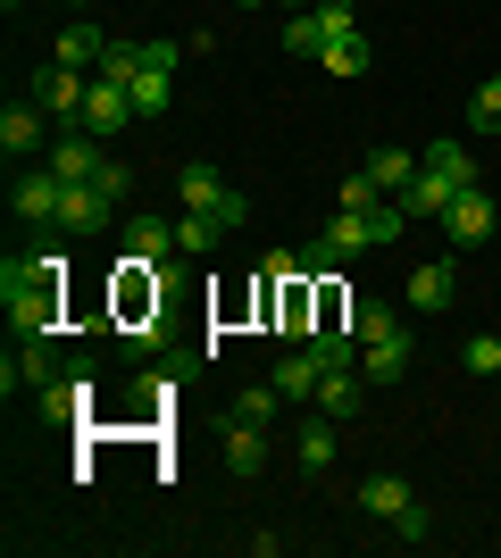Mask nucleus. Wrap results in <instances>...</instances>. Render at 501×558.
Returning a JSON list of instances; mask_svg holds the SVG:
<instances>
[{
    "label": "nucleus",
    "mask_w": 501,
    "mask_h": 558,
    "mask_svg": "<svg viewBox=\"0 0 501 558\" xmlns=\"http://www.w3.org/2000/svg\"><path fill=\"white\" fill-rule=\"evenodd\" d=\"M176 201H184V209H201V217H217L226 233H235L242 217H251V201H242L235 184H217V167H201V159H192L184 175H176Z\"/></svg>",
    "instance_id": "f257e3e1"
},
{
    "label": "nucleus",
    "mask_w": 501,
    "mask_h": 558,
    "mask_svg": "<svg viewBox=\"0 0 501 558\" xmlns=\"http://www.w3.org/2000/svg\"><path fill=\"white\" fill-rule=\"evenodd\" d=\"M176 59H184V43H151V50H143V75L126 84L143 117H167V109H176Z\"/></svg>",
    "instance_id": "f03ea898"
},
{
    "label": "nucleus",
    "mask_w": 501,
    "mask_h": 558,
    "mask_svg": "<svg viewBox=\"0 0 501 558\" xmlns=\"http://www.w3.org/2000/svg\"><path fill=\"white\" fill-rule=\"evenodd\" d=\"M84 93H93V75L84 68H34V100H43V117H59V125H84Z\"/></svg>",
    "instance_id": "7ed1b4c3"
},
{
    "label": "nucleus",
    "mask_w": 501,
    "mask_h": 558,
    "mask_svg": "<svg viewBox=\"0 0 501 558\" xmlns=\"http://www.w3.org/2000/svg\"><path fill=\"white\" fill-rule=\"evenodd\" d=\"M50 175L59 184H100V167H109V150H100V134H84V125H68V134L50 142Z\"/></svg>",
    "instance_id": "20e7f679"
},
{
    "label": "nucleus",
    "mask_w": 501,
    "mask_h": 558,
    "mask_svg": "<svg viewBox=\"0 0 501 558\" xmlns=\"http://www.w3.org/2000/svg\"><path fill=\"white\" fill-rule=\"evenodd\" d=\"M343 34H359L351 9H343V0H326V9H301V17L285 25V50H293V59H318V50L343 43Z\"/></svg>",
    "instance_id": "39448f33"
},
{
    "label": "nucleus",
    "mask_w": 501,
    "mask_h": 558,
    "mask_svg": "<svg viewBox=\"0 0 501 558\" xmlns=\"http://www.w3.org/2000/svg\"><path fill=\"white\" fill-rule=\"evenodd\" d=\"M59 201H68V184H59L50 167H25L17 184H9V209H17V226H59Z\"/></svg>",
    "instance_id": "423d86ee"
},
{
    "label": "nucleus",
    "mask_w": 501,
    "mask_h": 558,
    "mask_svg": "<svg viewBox=\"0 0 501 558\" xmlns=\"http://www.w3.org/2000/svg\"><path fill=\"white\" fill-rule=\"evenodd\" d=\"M443 226H452V251H477L485 233L501 226L493 192H485V184H468V192H460V201H452V209H443Z\"/></svg>",
    "instance_id": "0eeeda50"
},
{
    "label": "nucleus",
    "mask_w": 501,
    "mask_h": 558,
    "mask_svg": "<svg viewBox=\"0 0 501 558\" xmlns=\"http://www.w3.org/2000/svg\"><path fill=\"white\" fill-rule=\"evenodd\" d=\"M50 142L59 134H43V100H9V109H0V150H9V167L50 150Z\"/></svg>",
    "instance_id": "6e6552de"
},
{
    "label": "nucleus",
    "mask_w": 501,
    "mask_h": 558,
    "mask_svg": "<svg viewBox=\"0 0 501 558\" xmlns=\"http://www.w3.org/2000/svg\"><path fill=\"white\" fill-rule=\"evenodd\" d=\"M9 333H17V342L59 333V283H25V292H9Z\"/></svg>",
    "instance_id": "1a4fd4ad"
},
{
    "label": "nucleus",
    "mask_w": 501,
    "mask_h": 558,
    "mask_svg": "<svg viewBox=\"0 0 501 558\" xmlns=\"http://www.w3.org/2000/svg\"><path fill=\"white\" fill-rule=\"evenodd\" d=\"M310 409H318V417H334V425H351L359 409H368V375H359V367H326Z\"/></svg>",
    "instance_id": "9d476101"
},
{
    "label": "nucleus",
    "mask_w": 501,
    "mask_h": 558,
    "mask_svg": "<svg viewBox=\"0 0 501 558\" xmlns=\"http://www.w3.org/2000/svg\"><path fill=\"white\" fill-rule=\"evenodd\" d=\"M134 93H126V84H109V75H93V93H84V134H126V125H134Z\"/></svg>",
    "instance_id": "9b49d317"
},
{
    "label": "nucleus",
    "mask_w": 501,
    "mask_h": 558,
    "mask_svg": "<svg viewBox=\"0 0 501 558\" xmlns=\"http://www.w3.org/2000/svg\"><path fill=\"white\" fill-rule=\"evenodd\" d=\"M100 226H118V201L100 184H68V201H59V233H100Z\"/></svg>",
    "instance_id": "f8f14e48"
},
{
    "label": "nucleus",
    "mask_w": 501,
    "mask_h": 558,
    "mask_svg": "<svg viewBox=\"0 0 501 558\" xmlns=\"http://www.w3.org/2000/svg\"><path fill=\"white\" fill-rule=\"evenodd\" d=\"M50 59H59V68H84V75H93L100 59H109V34L75 17V25H59V43H50Z\"/></svg>",
    "instance_id": "ddd939ff"
},
{
    "label": "nucleus",
    "mask_w": 501,
    "mask_h": 558,
    "mask_svg": "<svg viewBox=\"0 0 501 558\" xmlns=\"http://www.w3.org/2000/svg\"><path fill=\"white\" fill-rule=\"evenodd\" d=\"M84 409H93V367H84V375H50V384H43V417L50 425H75Z\"/></svg>",
    "instance_id": "4468645a"
},
{
    "label": "nucleus",
    "mask_w": 501,
    "mask_h": 558,
    "mask_svg": "<svg viewBox=\"0 0 501 558\" xmlns=\"http://www.w3.org/2000/svg\"><path fill=\"white\" fill-rule=\"evenodd\" d=\"M460 301V276H452V258H427V267H409V308H452Z\"/></svg>",
    "instance_id": "2eb2a0df"
},
{
    "label": "nucleus",
    "mask_w": 501,
    "mask_h": 558,
    "mask_svg": "<svg viewBox=\"0 0 501 558\" xmlns=\"http://www.w3.org/2000/svg\"><path fill=\"white\" fill-rule=\"evenodd\" d=\"M368 175H377L384 201H402V192L418 184V150H393V142H377V150H368Z\"/></svg>",
    "instance_id": "dca6fc26"
},
{
    "label": "nucleus",
    "mask_w": 501,
    "mask_h": 558,
    "mask_svg": "<svg viewBox=\"0 0 501 558\" xmlns=\"http://www.w3.org/2000/svg\"><path fill=\"white\" fill-rule=\"evenodd\" d=\"M167 251H176V217H126V258L159 267Z\"/></svg>",
    "instance_id": "f3484780"
},
{
    "label": "nucleus",
    "mask_w": 501,
    "mask_h": 558,
    "mask_svg": "<svg viewBox=\"0 0 501 558\" xmlns=\"http://www.w3.org/2000/svg\"><path fill=\"white\" fill-rule=\"evenodd\" d=\"M318 375H326V359H318L310 342H293L285 367H276V392H285V400H318Z\"/></svg>",
    "instance_id": "a211bd4d"
},
{
    "label": "nucleus",
    "mask_w": 501,
    "mask_h": 558,
    "mask_svg": "<svg viewBox=\"0 0 501 558\" xmlns=\"http://www.w3.org/2000/svg\"><path fill=\"white\" fill-rule=\"evenodd\" d=\"M452 201H460V184H452V175H434V167H418V184L402 192V217H443Z\"/></svg>",
    "instance_id": "6ab92c4d"
},
{
    "label": "nucleus",
    "mask_w": 501,
    "mask_h": 558,
    "mask_svg": "<svg viewBox=\"0 0 501 558\" xmlns=\"http://www.w3.org/2000/svg\"><path fill=\"white\" fill-rule=\"evenodd\" d=\"M418 167H434V175H452L460 192L477 184V159H468V142H452V134H434L427 150H418Z\"/></svg>",
    "instance_id": "aec40b11"
},
{
    "label": "nucleus",
    "mask_w": 501,
    "mask_h": 558,
    "mask_svg": "<svg viewBox=\"0 0 501 558\" xmlns=\"http://www.w3.org/2000/svg\"><path fill=\"white\" fill-rule=\"evenodd\" d=\"M359 375H368V384H402V375H409V333L368 342V350H359Z\"/></svg>",
    "instance_id": "412c9836"
},
{
    "label": "nucleus",
    "mask_w": 501,
    "mask_h": 558,
    "mask_svg": "<svg viewBox=\"0 0 501 558\" xmlns=\"http://www.w3.org/2000/svg\"><path fill=\"white\" fill-rule=\"evenodd\" d=\"M226 466H235V475H260L267 466V425H235L226 417Z\"/></svg>",
    "instance_id": "4be33fe9"
},
{
    "label": "nucleus",
    "mask_w": 501,
    "mask_h": 558,
    "mask_svg": "<svg viewBox=\"0 0 501 558\" xmlns=\"http://www.w3.org/2000/svg\"><path fill=\"white\" fill-rule=\"evenodd\" d=\"M293 459H301V475H326V466H334V417L301 425V434H293Z\"/></svg>",
    "instance_id": "5701e85b"
},
{
    "label": "nucleus",
    "mask_w": 501,
    "mask_h": 558,
    "mask_svg": "<svg viewBox=\"0 0 501 558\" xmlns=\"http://www.w3.org/2000/svg\"><path fill=\"white\" fill-rule=\"evenodd\" d=\"M409 500H418V492H409L402 475H368V484H359V509H368V517H384V525H393V517H402Z\"/></svg>",
    "instance_id": "b1692460"
},
{
    "label": "nucleus",
    "mask_w": 501,
    "mask_h": 558,
    "mask_svg": "<svg viewBox=\"0 0 501 558\" xmlns=\"http://www.w3.org/2000/svg\"><path fill=\"white\" fill-rule=\"evenodd\" d=\"M343 326H351L359 350H368V342H393V333H402V317H393L384 301H351V308H343Z\"/></svg>",
    "instance_id": "393cba45"
},
{
    "label": "nucleus",
    "mask_w": 501,
    "mask_h": 558,
    "mask_svg": "<svg viewBox=\"0 0 501 558\" xmlns=\"http://www.w3.org/2000/svg\"><path fill=\"white\" fill-rule=\"evenodd\" d=\"M318 68L343 75V84H359V75H368V34H343V43H326V50H318Z\"/></svg>",
    "instance_id": "a878e982"
},
{
    "label": "nucleus",
    "mask_w": 501,
    "mask_h": 558,
    "mask_svg": "<svg viewBox=\"0 0 501 558\" xmlns=\"http://www.w3.org/2000/svg\"><path fill=\"white\" fill-rule=\"evenodd\" d=\"M276 409H285V392H276V384H251V392L226 400V417H235V425H276Z\"/></svg>",
    "instance_id": "bb28decb"
},
{
    "label": "nucleus",
    "mask_w": 501,
    "mask_h": 558,
    "mask_svg": "<svg viewBox=\"0 0 501 558\" xmlns=\"http://www.w3.org/2000/svg\"><path fill=\"white\" fill-rule=\"evenodd\" d=\"M50 342H59V333H34V342L17 350V375H25V392H43L50 375H59V350H50Z\"/></svg>",
    "instance_id": "cd10ccee"
},
{
    "label": "nucleus",
    "mask_w": 501,
    "mask_h": 558,
    "mask_svg": "<svg viewBox=\"0 0 501 558\" xmlns=\"http://www.w3.org/2000/svg\"><path fill=\"white\" fill-rule=\"evenodd\" d=\"M217 233H226V226H217V217L184 209V217H176V251H184V258H201V251H217Z\"/></svg>",
    "instance_id": "c85d7f7f"
},
{
    "label": "nucleus",
    "mask_w": 501,
    "mask_h": 558,
    "mask_svg": "<svg viewBox=\"0 0 501 558\" xmlns=\"http://www.w3.org/2000/svg\"><path fill=\"white\" fill-rule=\"evenodd\" d=\"M468 134H501V75H485L468 93Z\"/></svg>",
    "instance_id": "c756f323"
},
{
    "label": "nucleus",
    "mask_w": 501,
    "mask_h": 558,
    "mask_svg": "<svg viewBox=\"0 0 501 558\" xmlns=\"http://www.w3.org/2000/svg\"><path fill=\"white\" fill-rule=\"evenodd\" d=\"M460 367L468 375H501V333H468V342H460Z\"/></svg>",
    "instance_id": "7c9ffc66"
},
{
    "label": "nucleus",
    "mask_w": 501,
    "mask_h": 558,
    "mask_svg": "<svg viewBox=\"0 0 501 558\" xmlns=\"http://www.w3.org/2000/svg\"><path fill=\"white\" fill-rule=\"evenodd\" d=\"M93 75H109V84H134V75H143V50H134V43H109V59H100Z\"/></svg>",
    "instance_id": "2f4dec72"
},
{
    "label": "nucleus",
    "mask_w": 501,
    "mask_h": 558,
    "mask_svg": "<svg viewBox=\"0 0 501 558\" xmlns=\"http://www.w3.org/2000/svg\"><path fill=\"white\" fill-rule=\"evenodd\" d=\"M434 534V517H427V500H409L402 517H393V542H427Z\"/></svg>",
    "instance_id": "473e14b6"
},
{
    "label": "nucleus",
    "mask_w": 501,
    "mask_h": 558,
    "mask_svg": "<svg viewBox=\"0 0 501 558\" xmlns=\"http://www.w3.org/2000/svg\"><path fill=\"white\" fill-rule=\"evenodd\" d=\"M100 192H109V201H126V192H134V167L109 159V167H100Z\"/></svg>",
    "instance_id": "72a5a7b5"
},
{
    "label": "nucleus",
    "mask_w": 501,
    "mask_h": 558,
    "mask_svg": "<svg viewBox=\"0 0 501 558\" xmlns=\"http://www.w3.org/2000/svg\"><path fill=\"white\" fill-rule=\"evenodd\" d=\"M0 9H9V17H25V0H0Z\"/></svg>",
    "instance_id": "f704fd0d"
},
{
    "label": "nucleus",
    "mask_w": 501,
    "mask_h": 558,
    "mask_svg": "<svg viewBox=\"0 0 501 558\" xmlns=\"http://www.w3.org/2000/svg\"><path fill=\"white\" fill-rule=\"evenodd\" d=\"M235 9H260V0H235Z\"/></svg>",
    "instance_id": "c9c22d12"
},
{
    "label": "nucleus",
    "mask_w": 501,
    "mask_h": 558,
    "mask_svg": "<svg viewBox=\"0 0 501 558\" xmlns=\"http://www.w3.org/2000/svg\"><path fill=\"white\" fill-rule=\"evenodd\" d=\"M75 9H84V0H75Z\"/></svg>",
    "instance_id": "e433bc0d"
}]
</instances>
